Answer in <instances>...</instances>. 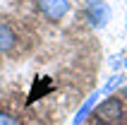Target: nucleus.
Masks as SVG:
<instances>
[{"label":"nucleus","mask_w":127,"mask_h":125,"mask_svg":"<svg viewBox=\"0 0 127 125\" xmlns=\"http://www.w3.org/2000/svg\"><path fill=\"white\" fill-rule=\"evenodd\" d=\"M84 17H86V24L94 29H103L110 22L113 17V10L106 0H89L84 5Z\"/></svg>","instance_id":"2"},{"label":"nucleus","mask_w":127,"mask_h":125,"mask_svg":"<svg viewBox=\"0 0 127 125\" xmlns=\"http://www.w3.org/2000/svg\"><path fill=\"white\" fill-rule=\"evenodd\" d=\"M120 94H122V96L127 99V84H122V87H120Z\"/></svg>","instance_id":"9"},{"label":"nucleus","mask_w":127,"mask_h":125,"mask_svg":"<svg viewBox=\"0 0 127 125\" xmlns=\"http://www.w3.org/2000/svg\"><path fill=\"white\" fill-rule=\"evenodd\" d=\"M94 118L98 120V125H120L122 118H125V104H122L120 96H106V101L96 104L91 113Z\"/></svg>","instance_id":"1"},{"label":"nucleus","mask_w":127,"mask_h":125,"mask_svg":"<svg viewBox=\"0 0 127 125\" xmlns=\"http://www.w3.org/2000/svg\"><path fill=\"white\" fill-rule=\"evenodd\" d=\"M125 31H127V10H125Z\"/></svg>","instance_id":"10"},{"label":"nucleus","mask_w":127,"mask_h":125,"mask_svg":"<svg viewBox=\"0 0 127 125\" xmlns=\"http://www.w3.org/2000/svg\"><path fill=\"white\" fill-rule=\"evenodd\" d=\"M38 10L48 22H63L70 12V0H38Z\"/></svg>","instance_id":"3"},{"label":"nucleus","mask_w":127,"mask_h":125,"mask_svg":"<svg viewBox=\"0 0 127 125\" xmlns=\"http://www.w3.org/2000/svg\"><path fill=\"white\" fill-rule=\"evenodd\" d=\"M122 65H125V70H127V58H125V60H122Z\"/></svg>","instance_id":"11"},{"label":"nucleus","mask_w":127,"mask_h":125,"mask_svg":"<svg viewBox=\"0 0 127 125\" xmlns=\"http://www.w3.org/2000/svg\"><path fill=\"white\" fill-rule=\"evenodd\" d=\"M118 65H120V58H118V56H113V58H110V67H118Z\"/></svg>","instance_id":"8"},{"label":"nucleus","mask_w":127,"mask_h":125,"mask_svg":"<svg viewBox=\"0 0 127 125\" xmlns=\"http://www.w3.org/2000/svg\"><path fill=\"white\" fill-rule=\"evenodd\" d=\"M98 99H101V91H91V94H89V99H86L84 104L79 106V111L74 113L72 125H84L86 120H89V116L94 113V108H96V104H98Z\"/></svg>","instance_id":"4"},{"label":"nucleus","mask_w":127,"mask_h":125,"mask_svg":"<svg viewBox=\"0 0 127 125\" xmlns=\"http://www.w3.org/2000/svg\"><path fill=\"white\" fill-rule=\"evenodd\" d=\"M0 125H19V120H17V116L10 111H5V108H0Z\"/></svg>","instance_id":"7"},{"label":"nucleus","mask_w":127,"mask_h":125,"mask_svg":"<svg viewBox=\"0 0 127 125\" xmlns=\"http://www.w3.org/2000/svg\"><path fill=\"white\" fill-rule=\"evenodd\" d=\"M17 46V31L10 22L0 19V56L2 53H10V51Z\"/></svg>","instance_id":"5"},{"label":"nucleus","mask_w":127,"mask_h":125,"mask_svg":"<svg viewBox=\"0 0 127 125\" xmlns=\"http://www.w3.org/2000/svg\"><path fill=\"white\" fill-rule=\"evenodd\" d=\"M125 82H127V77L122 75V72H115V75H110V77H108V82L103 84V94H106V96H110V94H113V91H118Z\"/></svg>","instance_id":"6"}]
</instances>
